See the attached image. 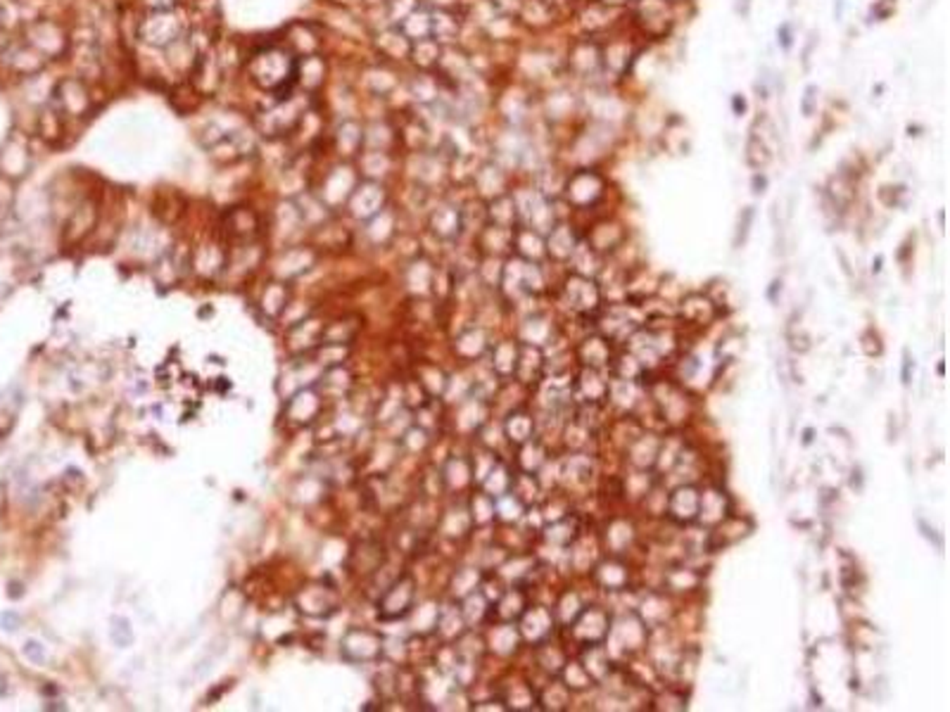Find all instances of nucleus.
I'll list each match as a JSON object with an SVG mask.
<instances>
[{
  "label": "nucleus",
  "instance_id": "nucleus-1",
  "mask_svg": "<svg viewBox=\"0 0 950 712\" xmlns=\"http://www.w3.org/2000/svg\"><path fill=\"white\" fill-rule=\"evenodd\" d=\"M777 36H780V43L781 48H791V26L789 24H781L780 26V32H777Z\"/></svg>",
  "mask_w": 950,
  "mask_h": 712
},
{
  "label": "nucleus",
  "instance_id": "nucleus-2",
  "mask_svg": "<svg viewBox=\"0 0 950 712\" xmlns=\"http://www.w3.org/2000/svg\"><path fill=\"white\" fill-rule=\"evenodd\" d=\"M732 105H735L736 114H742V112L746 110V103H744V97H739V96H736L735 100H732Z\"/></svg>",
  "mask_w": 950,
  "mask_h": 712
},
{
  "label": "nucleus",
  "instance_id": "nucleus-3",
  "mask_svg": "<svg viewBox=\"0 0 950 712\" xmlns=\"http://www.w3.org/2000/svg\"><path fill=\"white\" fill-rule=\"evenodd\" d=\"M841 13H844V0H836V5H834V14H836V20H841Z\"/></svg>",
  "mask_w": 950,
  "mask_h": 712
}]
</instances>
